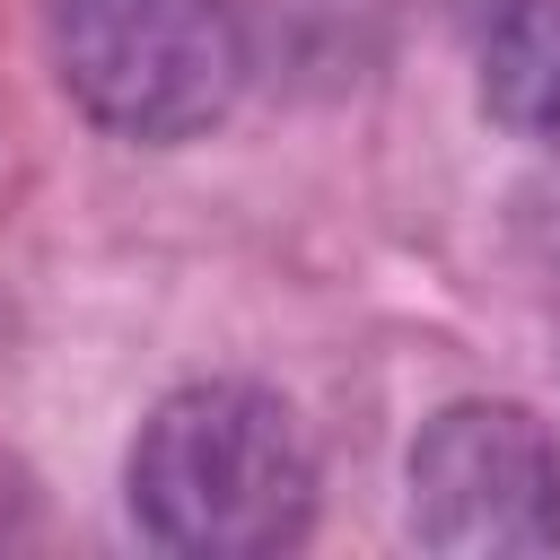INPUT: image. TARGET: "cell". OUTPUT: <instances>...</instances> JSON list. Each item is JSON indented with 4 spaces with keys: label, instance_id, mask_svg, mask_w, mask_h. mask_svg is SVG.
<instances>
[{
    "label": "cell",
    "instance_id": "6da1fadb",
    "mask_svg": "<svg viewBox=\"0 0 560 560\" xmlns=\"http://www.w3.org/2000/svg\"><path fill=\"white\" fill-rule=\"evenodd\" d=\"M131 525L175 560H271L315 525V446L271 385L192 376L122 455Z\"/></svg>",
    "mask_w": 560,
    "mask_h": 560
},
{
    "label": "cell",
    "instance_id": "277c9868",
    "mask_svg": "<svg viewBox=\"0 0 560 560\" xmlns=\"http://www.w3.org/2000/svg\"><path fill=\"white\" fill-rule=\"evenodd\" d=\"M481 105L499 131L560 149V0H508L481 35Z\"/></svg>",
    "mask_w": 560,
    "mask_h": 560
},
{
    "label": "cell",
    "instance_id": "5b68a950",
    "mask_svg": "<svg viewBox=\"0 0 560 560\" xmlns=\"http://www.w3.org/2000/svg\"><path fill=\"white\" fill-rule=\"evenodd\" d=\"M0 525H9V490H0Z\"/></svg>",
    "mask_w": 560,
    "mask_h": 560
},
{
    "label": "cell",
    "instance_id": "3957f363",
    "mask_svg": "<svg viewBox=\"0 0 560 560\" xmlns=\"http://www.w3.org/2000/svg\"><path fill=\"white\" fill-rule=\"evenodd\" d=\"M411 542L438 560L560 551V438L508 394L446 402L411 446Z\"/></svg>",
    "mask_w": 560,
    "mask_h": 560
},
{
    "label": "cell",
    "instance_id": "7a4b0ae2",
    "mask_svg": "<svg viewBox=\"0 0 560 560\" xmlns=\"http://www.w3.org/2000/svg\"><path fill=\"white\" fill-rule=\"evenodd\" d=\"M52 70L96 131L175 149L245 96V18L236 0H52Z\"/></svg>",
    "mask_w": 560,
    "mask_h": 560
}]
</instances>
